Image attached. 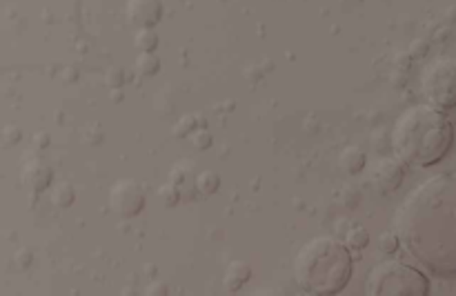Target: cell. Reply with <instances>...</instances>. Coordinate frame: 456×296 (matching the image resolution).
Returning <instances> with one entry per match:
<instances>
[{
    "instance_id": "cb8c5ba5",
    "label": "cell",
    "mask_w": 456,
    "mask_h": 296,
    "mask_svg": "<svg viewBox=\"0 0 456 296\" xmlns=\"http://www.w3.org/2000/svg\"><path fill=\"white\" fill-rule=\"evenodd\" d=\"M145 292H147V294H156V292H159V294H167L165 285H156V283H154V285H149V290H145Z\"/></svg>"
},
{
    "instance_id": "7a4b0ae2",
    "label": "cell",
    "mask_w": 456,
    "mask_h": 296,
    "mask_svg": "<svg viewBox=\"0 0 456 296\" xmlns=\"http://www.w3.org/2000/svg\"><path fill=\"white\" fill-rule=\"evenodd\" d=\"M454 130L447 116L428 102L403 112L392 130V149L408 165L430 167L450 152Z\"/></svg>"
},
{
    "instance_id": "9c48e42d",
    "label": "cell",
    "mask_w": 456,
    "mask_h": 296,
    "mask_svg": "<svg viewBox=\"0 0 456 296\" xmlns=\"http://www.w3.org/2000/svg\"><path fill=\"white\" fill-rule=\"evenodd\" d=\"M51 176H54V171H51L49 165H45L43 161L33 159V161H27L21 169V179L23 183L31 189V191H43L51 185Z\"/></svg>"
},
{
    "instance_id": "ffe728a7",
    "label": "cell",
    "mask_w": 456,
    "mask_h": 296,
    "mask_svg": "<svg viewBox=\"0 0 456 296\" xmlns=\"http://www.w3.org/2000/svg\"><path fill=\"white\" fill-rule=\"evenodd\" d=\"M378 248L381 252H388V254H394L398 248H401V238L396 232H385L378 236Z\"/></svg>"
},
{
    "instance_id": "8992f818",
    "label": "cell",
    "mask_w": 456,
    "mask_h": 296,
    "mask_svg": "<svg viewBox=\"0 0 456 296\" xmlns=\"http://www.w3.org/2000/svg\"><path fill=\"white\" fill-rule=\"evenodd\" d=\"M110 207L120 218H134L145 207V191L136 181L120 179L110 189Z\"/></svg>"
},
{
    "instance_id": "277c9868",
    "label": "cell",
    "mask_w": 456,
    "mask_h": 296,
    "mask_svg": "<svg viewBox=\"0 0 456 296\" xmlns=\"http://www.w3.org/2000/svg\"><path fill=\"white\" fill-rule=\"evenodd\" d=\"M365 292L376 296H425L430 292V281L425 274L401 260H385L367 274Z\"/></svg>"
},
{
    "instance_id": "9a60e30c",
    "label": "cell",
    "mask_w": 456,
    "mask_h": 296,
    "mask_svg": "<svg viewBox=\"0 0 456 296\" xmlns=\"http://www.w3.org/2000/svg\"><path fill=\"white\" fill-rule=\"evenodd\" d=\"M134 65H136V72L143 76H154L161 69V60L159 56H154V51H140Z\"/></svg>"
},
{
    "instance_id": "6da1fadb",
    "label": "cell",
    "mask_w": 456,
    "mask_h": 296,
    "mask_svg": "<svg viewBox=\"0 0 456 296\" xmlns=\"http://www.w3.org/2000/svg\"><path fill=\"white\" fill-rule=\"evenodd\" d=\"M394 232L423 268L456 274V176L438 174L414 187L396 210Z\"/></svg>"
},
{
    "instance_id": "52a82bcc",
    "label": "cell",
    "mask_w": 456,
    "mask_h": 296,
    "mask_svg": "<svg viewBox=\"0 0 456 296\" xmlns=\"http://www.w3.org/2000/svg\"><path fill=\"white\" fill-rule=\"evenodd\" d=\"M403 179H405V165L401 159H390V156H381L367 176L370 185L376 187L381 194H390V191L398 189Z\"/></svg>"
},
{
    "instance_id": "ac0fdd59",
    "label": "cell",
    "mask_w": 456,
    "mask_h": 296,
    "mask_svg": "<svg viewBox=\"0 0 456 296\" xmlns=\"http://www.w3.org/2000/svg\"><path fill=\"white\" fill-rule=\"evenodd\" d=\"M189 141L194 143V147H196V149H207L209 145H212L214 138H212V132L205 130V127L201 125L198 130H194V132L189 134Z\"/></svg>"
},
{
    "instance_id": "44dd1931",
    "label": "cell",
    "mask_w": 456,
    "mask_h": 296,
    "mask_svg": "<svg viewBox=\"0 0 456 296\" xmlns=\"http://www.w3.org/2000/svg\"><path fill=\"white\" fill-rule=\"evenodd\" d=\"M428 49H430V45H428V41H425V38H416V41H412V43H410L408 54H410L412 58H420V56H425V54H428Z\"/></svg>"
},
{
    "instance_id": "8fae6325",
    "label": "cell",
    "mask_w": 456,
    "mask_h": 296,
    "mask_svg": "<svg viewBox=\"0 0 456 296\" xmlns=\"http://www.w3.org/2000/svg\"><path fill=\"white\" fill-rule=\"evenodd\" d=\"M365 163H367V156H365V152H363L361 147H356V145H347V147H343L341 154H339V167H341L345 174H349V176H354V174H359V171L365 167Z\"/></svg>"
},
{
    "instance_id": "2e32d148",
    "label": "cell",
    "mask_w": 456,
    "mask_h": 296,
    "mask_svg": "<svg viewBox=\"0 0 456 296\" xmlns=\"http://www.w3.org/2000/svg\"><path fill=\"white\" fill-rule=\"evenodd\" d=\"M74 187L69 183H58L54 189H51V203L58 207H69L74 203Z\"/></svg>"
},
{
    "instance_id": "7402d4cb",
    "label": "cell",
    "mask_w": 456,
    "mask_h": 296,
    "mask_svg": "<svg viewBox=\"0 0 456 296\" xmlns=\"http://www.w3.org/2000/svg\"><path fill=\"white\" fill-rule=\"evenodd\" d=\"M0 138H3V143L9 147V145H16L21 141V130H16L14 125H7L5 130H3V134H0Z\"/></svg>"
},
{
    "instance_id": "603a6c76",
    "label": "cell",
    "mask_w": 456,
    "mask_h": 296,
    "mask_svg": "<svg viewBox=\"0 0 456 296\" xmlns=\"http://www.w3.org/2000/svg\"><path fill=\"white\" fill-rule=\"evenodd\" d=\"M105 83H107L112 90H118V87L122 85V69H118V67H112L110 69V74L105 76Z\"/></svg>"
},
{
    "instance_id": "d6986e66",
    "label": "cell",
    "mask_w": 456,
    "mask_h": 296,
    "mask_svg": "<svg viewBox=\"0 0 456 296\" xmlns=\"http://www.w3.org/2000/svg\"><path fill=\"white\" fill-rule=\"evenodd\" d=\"M159 194H161V199H163V203L165 205H176L181 199H183V194H181V189L174 185L171 181H167L161 189H159Z\"/></svg>"
},
{
    "instance_id": "5bb4252c",
    "label": "cell",
    "mask_w": 456,
    "mask_h": 296,
    "mask_svg": "<svg viewBox=\"0 0 456 296\" xmlns=\"http://www.w3.org/2000/svg\"><path fill=\"white\" fill-rule=\"evenodd\" d=\"M134 47L138 51H154L159 47V33L154 31V27H140L134 33Z\"/></svg>"
},
{
    "instance_id": "3957f363",
    "label": "cell",
    "mask_w": 456,
    "mask_h": 296,
    "mask_svg": "<svg viewBox=\"0 0 456 296\" xmlns=\"http://www.w3.org/2000/svg\"><path fill=\"white\" fill-rule=\"evenodd\" d=\"M294 276L307 294H336L352 276L347 245L332 236H314L294 256Z\"/></svg>"
},
{
    "instance_id": "e0dca14e",
    "label": "cell",
    "mask_w": 456,
    "mask_h": 296,
    "mask_svg": "<svg viewBox=\"0 0 456 296\" xmlns=\"http://www.w3.org/2000/svg\"><path fill=\"white\" fill-rule=\"evenodd\" d=\"M196 123H201V118L196 114H185L176 123V127H174V134H176V136H189L194 130H198V127H194Z\"/></svg>"
},
{
    "instance_id": "ba28073f",
    "label": "cell",
    "mask_w": 456,
    "mask_h": 296,
    "mask_svg": "<svg viewBox=\"0 0 456 296\" xmlns=\"http://www.w3.org/2000/svg\"><path fill=\"white\" fill-rule=\"evenodd\" d=\"M125 16L136 29L154 27L163 18V3L161 0H127Z\"/></svg>"
},
{
    "instance_id": "5b68a950",
    "label": "cell",
    "mask_w": 456,
    "mask_h": 296,
    "mask_svg": "<svg viewBox=\"0 0 456 296\" xmlns=\"http://www.w3.org/2000/svg\"><path fill=\"white\" fill-rule=\"evenodd\" d=\"M420 94L436 110L456 107V60L436 58L420 74Z\"/></svg>"
},
{
    "instance_id": "4fadbf2b",
    "label": "cell",
    "mask_w": 456,
    "mask_h": 296,
    "mask_svg": "<svg viewBox=\"0 0 456 296\" xmlns=\"http://www.w3.org/2000/svg\"><path fill=\"white\" fill-rule=\"evenodd\" d=\"M345 245L349 252H361L370 245V234H367V230L361 228V225H354V228H349L345 232Z\"/></svg>"
},
{
    "instance_id": "7c38bea8",
    "label": "cell",
    "mask_w": 456,
    "mask_h": 296,
    "mask_svg": "<svg viewBox=\"0 0 456 296\" xmlns=\"http://www.w3.org/2000/svg\"><path fill=\"white\" fill-rule=\"evenodd\" d=\"M194 181H196V191H198V194H203V196H212V194H216L218 187H221V176H218L216 171H212V169L201 171Z\"/></svg>"
},
{
    "instance_id": "30bf717a",
    "label": "cell",
    "mask_w": 456,
    "mask_h": 296,
    "mask_svg": "<svg viewBox=\"0 0 456 296\" xmlns=\"http://www.w3.org/2000/svg\"><path fill=\"white\" fill-rule=\"evenodd\" d=\"M250 276H252V268L245 263V260H232V263L227 265V270H225L223 285L227 290L236 292V290H240L245 283L250 281Z\"/></svg>"
}]
</instances>
